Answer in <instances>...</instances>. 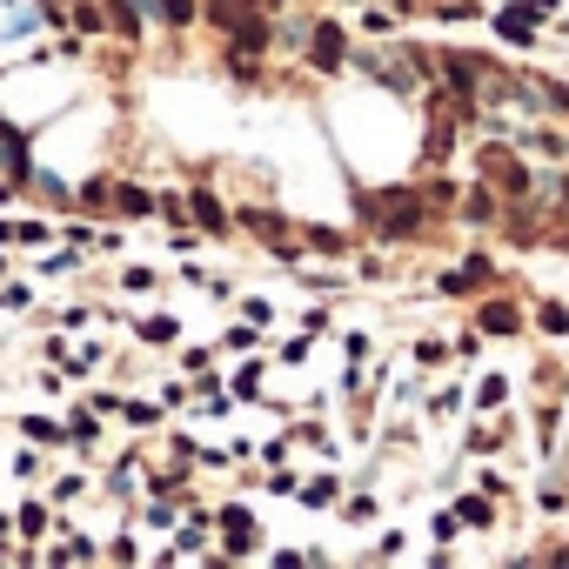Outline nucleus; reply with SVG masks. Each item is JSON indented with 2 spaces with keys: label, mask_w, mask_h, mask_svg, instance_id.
I'll return each mask as SVG.
<instances>
[{
  "label": "nucleus",
  "mask_w": 569,
  "mask_h": 569,
  "mask_svg": "<svg viewBox=\"0 0 569 569\" xmlns=\"http://www.w3.org/2000/svg\"><path fill=\"white\" fill-rule=\"evenodd\" d=\"M436 201H449V188H436V195H422V188H389V195H369L362 208H369L375 235L402 241V235H416V228H422V215H429Z\"/></svg>",
  "instance_id": "obj_1"
},
{
  "label": "nucleus",
  "mask_w": 569,
  "mask_h": 569,
  "mask_svg": "<svg viewBox=\"0 0 569 569\" xmlns=\"http://www.w3.org/2000/svg\"><path fill=\"white\" fill-rule=\"evenodd\" d=\"M476 161H482V181H496V188H509V195H523L529 188V168H516V154L509 148H482Z\"/></svg>",
  "instance_id": "obj_2"
},
{
  "label": "nucleus",
  "mask_w": 569,
  "mask_h": 569,
  "mask_svg": "<svg viewBox=\"0 0 569 569\" xmlns=\"http://www.w3.org/2000/svg\"><path fill=\"white\" fill-rule=\"evenodd\" d=\"M476 329H482V335H516V329H523V315H516L509 302H482Z\"/></svg>",
  "instance_id": "obj_3"
},
{
  "label": "nucleus",
  "mask_w": 569,
  "mask_h": 569,
  "mask_svg": "<svg viewBox=\"0 0 569 569\" xmlns=\"http://www.w3.org/2000/svg\"><path fill=\"white\" fill-rule=\"evenodd\" d=\"M308 47H315V67H342V47L349 41H342V27H315V41Z\"/></svg>",
  "instance_id": "obj_4"
},
{
  "label": "nucleus",
  "mask_w": 569,
  "mask_h": 569,
  "mask_svg": "<svg viewBox=\"0 0 569 569\" xmlns=\"http://www.w3.org/2000/svg\"><path fill=\"white\" fill-rule=\"evenodd\" d=\"M462 221H469V228H489V221H496V195H489V188H476V195L462 201Z\"/></svg>",
  "instance_id": "obj_5"
},
{
  "label": "nucleus",
  "mask_w": 569,
  "mask_h": 569,
  "mask_svg": "<svg viewBox=\"0 0 569 569\" xmlns=\"http://www.w3.org/2000/svg\"><path fill=\"white\" fill-rule=\"evenodd\" d=\"M154 21H168V27L195 21V0H154Z\"/></svg>",
  "instance_id": "obj_6"
},
{
  "label": "nucleus",
  "mask_w": 569,
  "mask_h": 569,
  "mask_svg": "<svg viewBox=\"0 0 569 569\" xmlns=\"http://www.w3.org/2000/svg\"><path fill=\"white\" fill-rule=\"evenodd\" d=\"M195 221L208 228V235H221V228H228V215L215 208V195H195Z\"/></svg>",
  "instance_id": "obj_7"
},
{
  "label": "nucleus",
  "mask_w": 569,
  "mask_h": 569,
  "mask_svg": "<svg viewBox=\"0 0 569 569\" xmlns=\"http://www.w3.org/2000/svg\"><path fill=\"white\" fill-rule=\"evenodd\" d=\"M536 322H543V335H563L569 329V308L563 302H543V308H536Z\"/></svg>",
  "instance_id": "obj_8"
}]
</instances>
